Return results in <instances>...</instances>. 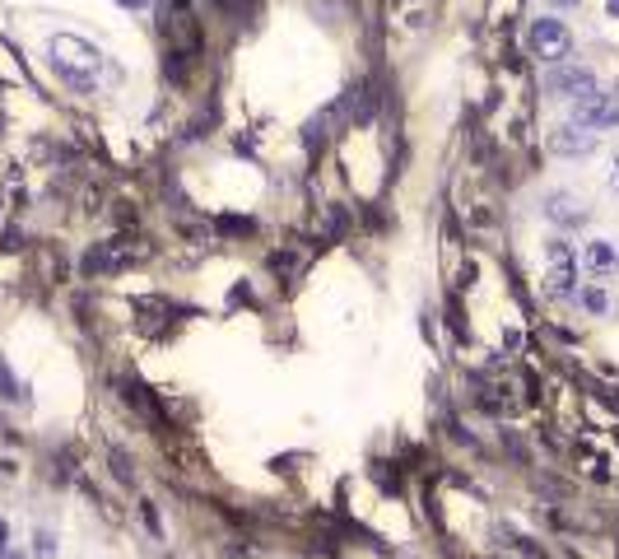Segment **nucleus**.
<instances>
[{
	"label": "nucleus",
	"instance_id": "obj_4",
	"mask_svg": "<svg viewBox=\"0 0 619 559\" xmlns=\"http://www.w3.org/2000/svg\"><path fill=\"white\" fill-rule=\"evenodd\" d=\"M545 257H550V271H545V294L550 299H573L578 294V261H573V247L564 238H550L545 243Z\"/></svg>",
	"mask_w": 619,
	"mask_h": 559
},
{
	"label": "nucleus",
	"instance_id": "obj_15",
	"mask_svg": "<svg viewBox=\"0 0 619 559\" xmlns=\"http://www.w3.org/2000/svg\"><path fill=\"white\" fill-rule=\"evenodd\" d=\"M606 10H610V14H615V19H619V0H606Z\"/></svg>",
	"mask_w": 619,
	"mask_h": 559
},
{
	"label": "nucleus",
	"instance_id": "obj_5",
	"mask_svg": "<svg viewBox=\"0 0 619 559\" xmlns=\"http://www.w3.org/2000/svg\"><path fill=\"white\" fill-rule=\"evenodd\" d=\"M573 126H587V131H601V126H615L619 122V94H587L573 103V117H568Z\"/></svg>",
	"mask_w": 619,
	"mask_h": 559
},
{
	"label": "nucleus",
	"instance_id": "obj_13",
	"mask_svg": "<svg viewBox=\"0 0 619 559\" xmlns=\"http://www.w3.org/2000/svg\"><path fill=\"white\" fill-rule=\"evenodd\" d=\"M610 191H619V159H615V168H610Z\"/></svg>",
	"mask_w": 619,
	"mask_h": 559
},
{
	"label": "nucleus",
	"instance_id": "obj_1",
	"mask_svg": "<svg viewBox=\"0 0 619 559\" xmlns=\"http://www.w3.org/2000/svg\"><path fill=\"white\" fill-rule=\"evenodd\" d=\"M47 61H52L56 80L75 89V94H94L98 89V75H103V56H98L94 42L75 38V33H56L47 42Z\"/></svg>",
	"mask_w": 619,
	"mask_h": 559
},
{
	"label": "nucleus",
	"instance_id": "obj_10",
	"mask_svg": "<svg viewBox=\"0 0 619 559\" xmlns=\"http://www.w3.org/2000/svg\"><path fill=\"white\" fill-rule=\"evenodd\" d=\"M0 396H10V401H19V396H24V392H19V382H14V373L5 369V364H0Z\"/></svg>",
	"mask_w": 619,
	"mask_h": 559
},
{
	"label": "nucleus",
	"instance_id": "obj_17",
	"mask_svg": "<svg viewBox=\"0 0 619 559\" xmlns=\"http://www.w3.org/2000/svg\"><path fill=\"white\" fill-rule=\"evenodd\" d=\"M0 559H19V555H0Z\"/></svg>",
	"mask_w": 619,
	"mask_h": 559
},
{
	"label": "nucleus",
	"instance_id": "obj_14",
	"mask_svg": "<svg viewBox=\"0 0 619 559\" xmlns=\"http://www.w3.org/2000/svg\"><path fill=\"white\" fill-rule=\"evenodd\" d=\"M550 5H559V10H573V5H582V0H550Z\"/></svg>",
	"mask_w": 619,
	"mask_h": 559
},
{
	"label": "nucleus",
	"instance_id": "obj_8",
	"mask_svg": "<svg viewBox=\"0 0 619 559\" xmlns=\"http://www.w3.org/2000/svg\"><path fill=\"white\" fill-rule=\"evenodd\" d=\"M582 266L592 275H615L619 271V252L606 243V238H596V243H582Z\"/></svg>",
	"mask_w": 619,
	"mask_h": 559
},
{
	"label": "nucleus",
	"instance_id": "obj_7",
	"mask_svg": "<svg viewBox=\"0 0 619 559\" xmlns=\"http://www.w3.org/2000/svg\"><path fill=\"white\" fill-rule=\"evenodd\" d=\"M545 219H554L559 229H578L582 219H587V210H582L568 191H550V196H545Z\"/></svg>",
	"mask_w": 619,
	"mask_h": 559
},
{
	"label": "nucleus",
	"instance_id": "obj_3",
	"mask_svg": "<svg viewBox=\"0 0 619 559\" xmlns=\"http://www.w3.org/2000/svg\"><path fill=\"white\" fill-rule=\"evenodd\" d=\"M545 94L578 103V98L596 94V70L592 66H578V61H559V66L545 70Z\"/></svg>",
	"mask_w": 619,
	"mask_h": 559
},
{
	"label": "nucleus",
	"instance_id": "obj_2",
	"mask_svg": "<svg viewBox=\"0 0 619 559\" xmlns=\"http://www.w3.org/2000/svg\"><path fill=\"white\" fill-rule=\"evenodd\" d=\"M526 52L536 56L540 66H559V61H568L573 56V33H568L564 19H536V24L526 28Z\"/></svg>",
	"mask_w": 619,
	"mask_h": 559
},
{
	"label": "nucleus",
	"instance_id": "obj_12",
	"mask_svg": "<svg viewBox=\"0 0 619 559\" xmlns=\"http://www.w3.org/2000/svg\"><path fill=\"white\" fill-rule=\"evenodd\" d=\"M5 546H10V527H5V518H0V555H5Z\"/></svg>",
	"mask_w": 619,
	"mask_h": 559
},
{
	"label": "nucleus",
	"instance_id": "obj_11",
	"mask_svg": "<svg viewBox=\"0 0 619 559\" xmlns=\"http://www.w3.org/2000/svg\"><path fill=\"white\" fill-rule=\"evenodd\" d=\"M52 555H56L52 536H47V532H38V559H52Z\"/></svg>",
	"mask_w": 619,
	"mask_h": 559
},
{
	"label": "nucleus",
	"instance_id": "obj_6",
	"mask_svg": "<svg viewBox=\"0 0 619 559\" xmlns=\"http://www.w3.org/2000/svg\"><path fill=\"white\" fill-rule=\"evenodd\" d=\"M550 150L564 154V159H582V154H596V131H587V126H559L550 136Z\"/></svg>",
	"mask_w": 619,
	"mask_h": 559
},
{
	"label": "nucleus",
	"instance_id": "obj_16",
	"mask_svg": "<svg viewBox=\"0 0 619 559\" xmlns=\"http://www.w3.org/2000/svg\"><path fill=\"white\" fill-rule=\"evenodd\" d=\"M122 5H145V0H122Z\"/></svg>",
	"mask_w": 619,
	"mask_h": 559
},
{
	"label": "nucleus",
	"instance_id": "obj_9",
	"mask_svg": "<svg viewBox=\"0 0 619 559\" xmlns=\"http://www.w3.org/2000/svg\"><path fill=\"white\" fill-rule=\"evenodd\" d=\"M578 299H582V308H587V313H606V308H610V303H606V294H601V289H582Z\"/></svg>",
	"mask_w": 619,
	"mask_h": 559
}]
</instances>
